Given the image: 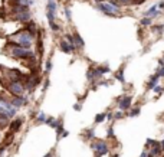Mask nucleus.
<instances>
[{"mask_svg":"<svg viewBox=\"0 0 164 157\" xmlns=\"http://www.w3.org/2000/svg\"><path fill=\"white\" fill-rule=\"evenodd\" d=\"M66 136H69V131H66V130H65V131L62 133V136H61V139H63V137H66Z\"/></svg>","mask_w":164,"mask_h":157,"instance_id":"obj_37","label":"nucleus"},{"mask_svg":"<svg viewBox=\"0 0 164 157\" xmlns=\"http://www.w3.org/2000/svg\"><path fill=\"white\" fill-rule=\"evenodd\" d=\"M0 137H2V136H0ZM0 140H2V139H0Z\"/></svg>","mask_w":164,"mask_h":157,"instance_id":"obj_42","label":"nucleus"},{"mask_svg":"<svg viewBox=\"0 0 164 157\" xmlns=\"http://www.w3.org/2000/svg\"><path fill=\"white\" fill-rule=\"evenodd\" d=\"M48 12L56 13V3H55V2H49V5H48Z\"/></svg>","mask_w":164,"mask_h":157,"instance_id":"obj_29","label":"nucleus"},{"mask_svg":"<svg viewBox=\"0 0 164 157\" xmlns=\"http://www.w3.org/2000/svg\"><path fill=\"white\" fill-rule=\"evenodd\" d=\"M3 100H6V95L3 92H0V101H3Z\"/></svg>","mask_w":164,"mask_h":157,"instance_id":"obj_38","label":"nucleus"},{"mask_svg":"<svg viewBox=\"0 0 164 157\" xmlns=\"http://www.w3.org/2000/svg\"><path fill=\"white\" fill-rule=\"evenodd\" d=\"M160 79H161V78H160L158 75H155V74H154V75H153V77H151V78L147 81V84H146V86H147V91H153V89H154V86H157V85L160 84Z\"/></svg>","mask_w":164,"mask_h":157,"instance_id":"obj_10","label":"nucleus"},{"mask_svg":"<svg viewBox=\"0 0 164 157\" xmlns=\"http://www.w3.org/2000/svg\"><path fill=\"white\" fill-rule=\"evenodd\" d=\"M13 19L16 22H20V23H28V22H30V13L29 12H25V13H19V15H14Z\"/></svg>","mask_w":164,"mask_h":157,"instance_id":"obj_11","label":"nucleus"},{"mask_svg":"<svg viewBox=\"0 0 164 157\" xmlns=\"http://www.w3.org/2000/svg\"><path fill=\"white\" fill-rule=\"evenodd\" d=\"M10 102H12V105L14 107V108H22L23 105H26L28 104V98L25 97V95H20V97H12L10 98Z\"/></svg>","mask_w":164,"mask_h":157,"instance_id":"obj_8","label":"nucleus"},{"mask_svg":"<svg viewBox=\"0 0 164 157\" xmlns=\"http://www.w3.org/2000/svg\"><path fill=\"white\" fill-rule=\"evenodd\" d=\"M55 121H56L55 117H48V118H46V121H45V124H46V125H51V127L53 128V127H55Z\"/></svg>","mask_w":164,"mask_h":157,"instance_id":"obj_28","label":"nucleus"},{"mask_svg":"<svg viewBox=\"0 0 164 157\" xmlns=\"http://www.w3.org/2000/svg\"><path fill=\"white\" fill-rule=\"evenodd\" d=\"M124 117H125V113L121 111V110H118V111H115V113H114V120H121Z\"/></svg>","mask_w":164,"mask_h":157,"instance_id":"obj_24","label":"nucleus"},{"mask_svg":"<svg viewBox=\"0 0 164 157\" xmlns=\"http://www.w3.org/2000/svg\"><path fill=\"white\" fill-rule=\"evenodd\" d=\"M114 77H115V79H118L120 82H125V77H124V68H120L118 71H117L115 74H114Z\"/></svg>","mask_w":164,"mask_h":157,"instance_id":"obj_17","label":"nucleus"},{"mask_svg":"<svg viewBox=\"0 0 164 157\" xmlns=\"http://www.w3.org/2000/svg\"><path fill=\"white\" fill-rule=\"evenodd\" d=\"M97 68H98V71H99V74H101L102 77L111 72V68H109L108 65H99V66H97Z\"/></svg>","mask_w":164,"mask_h":157,"instance_id":"obj_20","label":"nucleus"},{"mask_svg":"<svg viewBox=\"0 0 164 157\" xmlns=\"http://www.w3.org/2000/svg\"><path fill=\"white\" fill-rule=\"evenodd\" d=\"M72 35H74V39H75V46H76L78 49H84V46H85V42H84V39L79 36V33L75 30Z\"/></svg>","mask_w":164,"mask_h":157,"instance_id":"obj_12","label":"nucleus"},{"mask_svg":"<svg viewBox=\"0 0 164 157\" xmlns=\"http://www.w3.org/2000/svg\"><path fill=\"white\" fill-rule=\"evenodd\" d=\"M112 157H120V156H118V154H114V156H112Z\"/></svg>","mask_w":164,"mask_h":157,"instance_id":"obj_41","label":"nucleus"},{"mask_svg":"<svg viewBox=\"0 0 164 157\" xmlns=\"http://www.w3.org/2000/svg\"><path fill=\"white\" fill-rule=\"evenodd\" d=\"M82 137L85 140H95V130L94 128H86L82 134Z\"/></svg>","mask_w":164,"mask_h":157,"instance_id":"obj_15","label":"nucleus"},{"mask_svg":"<svg viewBox=\"0 0 164 157\" xmlns=\"http://www.w3.org/2000/svg\"><path fill=\"white\" fill-rule=\"evenodd\" d=\"M107 120H108V121H112V120H114V113L108 111V113H107Z\"/></svg>","mask_w":164,"mask_h":157,"instance_id":"obj_32","label":"nucleus"},{"mask_svg":"<svg viewBox=\"0 0 164 157\" xmlns=\"http://www.w3.org/2000/svg\"><path fill=\"white\" fill-rule=\"evenodd\" d=\"M22 124H23V120H22L20 117H17V118H13V120L10 121V124H9V131L16 134L17 131H20V128H22Z\"/></svg>","mask_w":164,"mask_h":157,"instance_id":"obj_9","label":"nucleus"},{"mask_svg":"<svg viewBox=\"0 0 164 157\" xmlns=\"http://www.w3.org/2000/svg\"><path fill=\"white\" fill-rule=\"evenodd\" d=\"M46 118H48V117H46V114H45V113H42V111H40V113H38V115L35 117V121H36L38 124H45Z\"/></svg>","mask_w":164,"mask_h":157,"instance_id":"obj_19","label":"nucleus"},{"mask_svg":"<svg viewBox=\"0 0 164 157\" xmlns=\"http://www.w3.org/2000/svg\"><path fill=\"white\" fill-rule=\"evenodd\" d=\"M117 107H118V110L127 113V111L132 107V97H131V95H127V94L118 97V98H117Z\"/></svg>","mask_w":164,"mask_h":157,"instance_id":"obj_5","label":"nucleus"},{"mask_svg":"<svg viewBox=\"0 0 164 157\" xmlns=\"http://www.w3.org/2000/svg\"><path fill=\"white\" fill-rule=\"evenodd\" d=\"M140 25H141L143 28H146V26H150V28H151V26L154 25V22H153L151 17H146V16H144L141 20H140Z\"/></svg>","mask_w":164,"mask_h":157,"instance_id":"obj_16","label":"nucleus"},{"mask_svg":"<svg viewBox=\"0 0 164 157\" xmlns=\"http://www.w3.org/2000/svg\"><path fill=\"white\" fill-rule=\"evenodd\" d=\"M158 66H164V58H160V59H158Z\"/></svg>","mask_w":164,"mask_h":157,"instance_id":"obj_35","label":"nucleus"},{"mask_svg":"<svg viewBox=\"0 0 164 157\" xmlns=\"http://www.w3.org/2000/svg\"><path fill=\"white\" fill-rule=\"evenodd\" d=\"M74 110L75 111H81L82 110V104H74Z\"/></svg>","mask_w":164,"mask_h":157,"instance_id":"obj_33","label":"nucleus"},{"mask_svg":"<svg viewBox=\"0 0 164 157\" xmlns=\"http://www.w3.org/2000/svg\"><path fill=\"white\" fill-rule=\"evenodd\" d=\"M43 157H53V150H52V151H49V153H46Z\"/></svg>","mask_w":164,"mask_h":157,"instance_id":"obj_36","label":"nucleus"},{"mask_svg":"<svg viewBox=\"0 0 164 157\" xmlns=\"http://www.w3.org/2000/svg\"><path fill=\"white\" fill-rule=\"evenodd\" d=\"M160 146H161V150H163V153H164V139L160 141Z\"/></svg>","mask_w":164,"mask_h":157,"instance_id":"obj_39","label":"nucleus"},{"mask_svg":"<svg viewBox=\"0 0 164 157\" xmlns=\"http://www.w3.org/2000/svg\"><path fill=\"white\" fill-rule=\"evenodd\" d=\"M5 52H7L10 58L22 61H29L32 56H35L32 49H23V48H5Z\"/></svg>","mask_w":164,"mask_h":157,"instance_id":"obj_1","label":"nucleus"},{"mask_svg":"<svg viewBox=\"0 0 164 157\" xmlns=\"http://www.w3.org/2000/svg\"><path fill=\"white\" fill-rule=\"evenodd\" d=\"M163 58H164V56H163Z\"/></svg>","mask_w":164,"mask_h":157,"instance_id":"obj_44","label":"nucleus"},{"mask_svg":"<svg viewBox=\"0 0 164 157\" xmlns=\"http://www.w3.org/2000/svg\"><path fill=\"white\" fill-rule=\"evenodd\" d=\"M153 92H154L155 95H161V94L164 92V85L158 84L157 86H154V89H153Z\"/></svg>","mask_w":164,"mask_h":157,"instance_id":"obj_23","label":"nucleus"},{"mask_svg":"<svg viewBox=\"0 0 164 157\" xmlns=\"http://www.w3.org/2000/svg\"><path fill=\"white\" fill-rule=\"evenodd\" d=\"M7 92L12 95V97H20V95H25L26 89H25V85L22 82H9L7 84Z\"/></svg>","mask_w":164,"mask_h":157,"instance_id":"obj_4","label":"nucleus"},{"mask_svg":"<svg viewBox=\"0 0 164 157\" xmlns=\"http://www.w3.org/2000/svg\"><path fill=\"white\" fill-rule=\"evenodd\" d=\"M76 49H78L76 46H72V45H71V43H68L65 39L59 42V51L63 52V53H66V55H72Z\"/></svg>","mask_w":164,"mask_h":157,"instance_id":"obj_7","label":"nucleus"},{"mask_svg":"<svg viewBox=\"0 0 164 157\" xmlns=\"http://www.w3.org/2000/svg\"><path fill=\"white\" fill-rule=\"evenodd\" d=\"M151 32L155 33V35H158V36H161L164 33V25L163 23H154L151 26Z\"/></svg>","mask_w":164,"mask_h":157,"instance_id":"obj_14","label":"nucleus"},{"mask_svg":"<svg viewBox=\"0 0 164 157\" xmlns=\"http://www.w3.org/2000/svg\"><path fill=\"white\" fill-rule=\"evenodd\" d=\"M7 125H9V120H7V118H2V117H0V130L7 128Z\"/></svg>","mask_w":164,"mask_h":157,"instance_id":"obj_25","label":"nucleus"},{"mask_svg":"<svg viewBox=\"0 0 164 157\" xmlns=\"http://www.w3.org/2000/svg\"><path fill=\"white\" fill-rule=\"evenodd\" d=\"M161 13H163V12H161V10H158V3H154V5H153L151 7H148V9H147L143 15H144L146 17H151V19L154 20V19L160 17V16H161Z\"/></svg>","mask_w":164,"mask_h":157,"instance_id":"obj_6","label":"nucleus"},{"mask_svg":"<svg viewBox=\"0 0 164 157\" xmlns=\"http://www.w3.org/2000/svg\"><path fill=\"white\" fill-rule=\"evenodd\" d=\"M140 157H148V150H146V148H144V151L141 153V156H140Z\"/></svg>","mask_w":164,"mask_h":157,"instance_id":"obj_34","label":"nucleus"},{"mask_svg":"<svg viewBox=\"0 0 164 157\" xmlns=\"http://www.w3.org/2000/svg\"><path fill=\"white\" fill-rule=\"evenodd\" d=\"M97 2H98V3H102V2H105V0H97Z\"/></svg>","mask_w":164,"mask_h":157,"instance_id":"obj_40","label":"nucleus"},{"mask_svg":"<svg viewBox=\"0 0 164 157\" xmlns=\"http://www.w3.org/2000/svg\"><path fill=\"white\" fill-rule=\"evenodd\" d=\"M154 74H155V75H158L160 78H164V66H157Z\"/></svg>","mask_w":164,"mask_h":157,"instance_id":"obj_26","label":"nucleus"},{"mask_svg":"<svg viewBox=\"0 0 164 157\" xmlns=\"http://www.w3.org/2000/svg\"><path fill=\"white\" fill-rule=\"evenodd\" d=\"M107 137H108V139H111V140H112V139H115V134H114V127H112V125H109V127H108Z\"/></svg>","mask_w":164,"mask_h":157,"instance_id":"obj_27","label":"nucleus"},{"mask_svg":"<svg viewBox=\"0 0 164 157\" xmlns=\"http://www.w3.org/2000/svg\"><path fill=\"white\" fill-rule=\"evenodd\" d=\"M49 26H51V29H52L53 32H58V30L61 29V28H59V26L55 23V22H51V23H49Z\"/></svg>","mask_w":164,"mask_h":157,"instance_id":"obj_30","label":"nucleus"},{"mask_svg":"<svg viewBox=\"0 0 164 157\" xmlns=\"http://www.w3.org/2000/svg\"><path fill=\"white\" fill-rule=\"evenodd\" d=\"M91 148L94 151V157H104L109 153V147L104 140H94L91 141Z\"/></svg>","mask_w":164,"mask_h":157,"instance_id":"obj_2","label":"nucleus"},{"mask_svg":"<svg viewBox=\"0 0 164 157\" xmlns=\"http://www.w3.org/2000/svg\"><path fill=\"white\" fill-rule=\"evenodd\" d=\"M36 51H38V55L42 56L43 55V42H42V36L38 35V45H36Z\"/></svg>","mask_w":164,"mask_h":157,"instance_id":"obj_18","label":"nucleus"},{"mask_svg":"<svg viewBox=\"0 0 164 157\" xmlns=\"http://www.w3.org/2000/svg\"><path fill=\"white\" fill-rule=\"evenodd\" d=\"M163 25H164V23H163Z\"/></svg>","mask_w":164,"mask_h":157,"instance_id":"obj_43","label":"nucleus"},{"mask_svg":"<svg viewBox=\"0 0 164 157\" xmlns=\"http://www.w3.org/2000/svg\"><path fill=\"white\" fill-rule=\"evenodd\" d=\"M97 9L101 10L102 13H105L107 16H118L120 12H121V6H117V5H112V3H98L97 5Z\"/></svg>","mask_w":164,"mask_h":157,"instance_id":"obj_3","label":"nucleus"},{"mask_svg":"<svg viewBox=\"0 0 164 157\" xmlns=\"http://www.w3.org/2000/svg\"><path fill=\"white\" fill-rule=\"evenodd\" d=\"M107 120V113H101V114H97L95 115V124H101Z\"/></svg>","mask_w":164,"mask_h":157,"instance_id":"obj_21","label":"nucleus"},{"mask_svg":"<svg viewBox=\"0 0 164 157\" xmlns=\"http://www.w3.org/2000/svg\"><path fill=\"white\" fill-rule=\"evenodd\" d=\"M52 71V58H48L45 62V74H49Z\"/></svg>","mask_w":164,"mask_h":157,"instance_id":"obj_22","label":"nucleus"},{"mask_svg":"<svg viewBox=\"0 0 164 157\" xmlns=\"http://www.w3.org/2000/svg\"><path fill=\"white\" fill-rule=\"evenodd\" d=\"M65 15H66V17H68V22H71V20H72V16H71V10H69L68 7L65 9Z\"/></svg>","mask_w":164,"mask_h":157,"instance_id":"obj_31","label":"nucleus"},{"mask_svg":"<svg viewBox=\"0 0 164 157\" xmlns=\"http://www.w3.org/2000/svg\"><path fill=\"white\" fill-rule=\"evenodd\" d=\"M140 113H141V107L140 105H135V107H131L127 113H125V115L127 117H137Z\"/></svg>","mask_w":164,"mask_h":157,"instance_id":"obj_13","label":"nucleus"}]
</instances>
